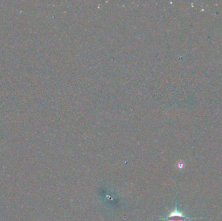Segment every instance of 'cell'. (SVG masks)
I'll return each instance as SVG.
<instances>
[{"label":"cell","instance_id":"cell-1","mask_svg":"<svg viewBox=\"0 0 222 221\" xmlns=\"http://www.w3.org/2000/svg\"><path fill=\"white\" fill-rule=\"evenodd\" d=\"M188 219L190 218L184 215L182 213L180 212L177 210V207H175V210L172 211L167 217L164 219V220H166V221H186Z\"/></svg>","mask_w":222,"mask_h":221}]
</instances>
